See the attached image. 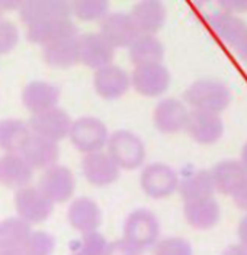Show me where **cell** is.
Here are the masks:
<instances>
[{
	"mask_svg": "<svg viewBox=\"0 0 247 255\" xmlns=\"http://www.w3.org/2000/svg\"><path fill=\"white\" fill-rule=\"evenodd\" d=\"M160 222L151 210L144 207L135 209L125 218L122 238L118 244L109 245V253L118 250L125 254H137L153 250L160 238Z\"/></svg>",
	"mask_w": 247,
	"mask_h": 255,
	"instance_id": "6da1fadb",
	"label": "cell"
},
{
	"mask_svg": "<svg viewBox=\"0 0 247 255\" xmlns=\"http://www.w3.org/2000/svg\"><path fill=\"white\" fill-rule=\"evenodd\" d=\"M183 100L191 109L221 113L230 106L231 93L223 81L201 79L188 86L183 93Z\"/></svg>",
	"mask_w": 247,
	"mask_h": 255,
	"instance_id": "7a4b0ae2",
	"label": "cell"
},
{
	"mask_svg": "<svg viewBox=\"0 0 247 255\" xmlns=\"http://www.w3.org/2000/svg\"><path fill=\"white\" fill-rule=\"evenodd\" d=\"M106 151L121 170H137L144 164L147 157L143 139L137 133L125 129L111 133Z\"/></svg>",
	"mask_w": 247,
	"mask_h": 255,
	"instance_id": "3957f363",
	"label": "cell"
},
{
	"mask_svg": "<svg viewBox=\"0 0 247 255\" xmlns=\"http://www.w3.org/2000/svg\"><path fill=\"white\" fill-rule=\"evenodd\" d=\"M111 133L108 132V128L103 121L93 116H82L76 119L70 128V142L73 146L82 152H96L106 148Z\"/></svg>",
	"mask_w": 247,
	"mask_h": 255,
	"instance_id": "277c9868",
	"label": "cell"
},
{
	"mask_svg": "<svg viewBox=\"0 0 247 255\" xmlns=\"http://www.w3.org/2000/svg\"><path fill=\"white\" fill-rule=\"evenodd\" d=\"M179 175L167 164L153 162L141 171L140 187L146 196L160 200L173 196L179 189Z\"/></svg>",
	"mask_w": 247,
	"mask_h": 255,
	"instance_id": "5b68a950",
	"label": "cell"
},
{
	"mask_svg": "<svg viewBox=\"0 0 247 255\" xmlns=\"http://www.w3.org/2000/svg\"><path fill=\"white\" fill-rule=\"evenodd\" d=\"M15 209L17 216L31 225L45 222L54 212V202L38 186H26L16 190Z\"/></svg>",
	"mask_w": 247,
	"mask_h": 255,
	"instance_id": "8992f818",
	"label": "cell"
},
{
	"mask_svg": "<svg viewBox=\"0 0 247 255\" xmlns=\"http://www.w3.org/2000/svg\"><path fill=\"white\" fill-rule=\"evenodd\" d=\"M172 81L169 68L163 63L146 64L134 67L131 84L138 95L144 97H159L167 92Z\"/></svg>",
	"mask_w": 247,
	"mask_h": 255,
	"instance_id": "52a82bcc",
	"label": "cell"
},
{
	"mask_svg": "<svg viewBox=\"0 0 247 255\" xmlns=\"http://www.w3.org/2000/svg\"><path fill=\"white\" fill-rule=\"evenodd\" d=\"M189 113L186 103L175 97H166L162 99L153 112V124L154 128L166 135L179 133L182 130H186Z\"/></svg>",
	"mask_w": 247,
	"mask_h": 255,
	"instance_id": "ba28073f",
	"label": "cell"
},
{
	"mask_svg": "<svg viewBox=\"0 0 247 255\" xmlns=\"http://www.w3.org/2000/svg\"><path fill=\"white\" fill-rule=\"evenodd\" d=\"M99 32L118 49L128 48L141 33L131 13L109 12L99 22Z\"/></svg>",
	"mask_w": 247,
	"mask_h": 255,
	"instance_id": "9c48e42d",
	"label": "cell"
},
{
	"mask_svg": "<svg viewBox=\"0 0 247 255\" xmlns=\"http://www.w3.org/2000/svg\"><path fill=\"white\" fill-rule=\"evenodd\" d=\"M93 87L96 95L105 100L121 99L132 87L131 76L119 65L108 64L95 70Z\"/></svg>",
	"mask_w": 247,
	"mask_h": 255,
	"instance_id": "30bf717a",
	"label": "cell"
},
{
	"mask_svg": "<svg viewBox=\"0 0 247 255\" xmlns=\"http://www.w3.org/2000/svg\"><path fill=\"white\" fill-rule=\"evenodd\" d=\"M38 187L44 191L54 203H66L76 190V178L70 168L64 165H52L39 177Z\"/></svg>",
	"mask_w": 247,
	"mask_h": 255,
	"instance_id": "8fae6325",
	"label": "cell"
},
{
	"mask_svg": "<svg viewBox=\"0 0 247 255\" xmlns=\"http://www.w3.org/2000/svg\"><path fill=\"white\" fill-rule=\"evenodd\" d=\"M82 171L84 178L95 187H108L119 178L121 168L112 157L103 151L84 154L82 159Z\"/></svg>",
	"mask_w": 247,
	"mask_h": 255,
	"instance_id": "7c38bea8",
	"label": "cell"
},
{
	"mask_svg": "<svg viewBox=\"0 0 247 255\" xmlns=\"http://www.w3.org/2000/svg\"><path fill=\"white\" fill-rule=\"evenodd\" d=\"M71 124L73 122L68 113L57 106L48 111L32 113V116L28 121V125L31 128L32 133L45 136L57 142L63 141L64 138H68Z\"/></svg>",
	"mask_w": 247,
	"mask_h": 255,
	"instance_id": "4fadbf2b",
	"label": "cell"
},
{
	"mask_svg": "<svg viewBox=\"0 0 247 255\" xmlns=\"http://www.w3.org/2000/svg\"><path fill=\"white\" fill-rule=\"evenodd\" d=\"M186 132L201 145H213L223 138L224 124L220 113L192 109L189 113Z\"/></svg>",
	"mask_w": 247,
	"mask_h": 255,
	"instance_id": "5bb4252c",
	"label": "cell"
},
{
	"mask_svg": "<svg viewBox=\"0 0 247 255\" xmlns=\"http://www.w3.org/2000/svg\"><path fill=\"white\" fill-rule=\"evenodd\" d=\"M77 38L80 45V63L87 68L98 70L114 61L116 48L100 32H87Z\"/></svg>",
	"mask_w": 247,
	"mask_h": 255,
	"instance_id": "9a60e30c",
	"label": "cell"
},
{
	"mask_svg": "<svg viewBox=\"0 0 247 255\" xmlns=\"http://www.w3.org/2000/svg\"><path fill=\"white\" fill-rule=\"evenodd\" d=\"M77 35H79V28L70 17L51 19L26 26V39L41 47Z\"/></svg>",
	"mask_w": 247,
	"mask_h": 255,
	"instance_id": "2e32d148",
	"label": "cell"
},
{
	"mask_svg": "<svg viewBox=\"0 0 247 255\" xmlns=\"http://www.w3.org/2000/svg\"><path fill=\"white\" fill-rule=\"evenodd\" d=\"M71 16L70 0H25L19 9V17L26 26Z\"/></svg>",
	"mask_w": 247,
	"mask_h": 255,
	"instance_id": "e0dca14e",
	"label": "cell"
},
{
	"mask_svg": "<svg viewBox=\"0 0 247 255\" xmlns=\"http://www.w3.org/2000/svg\"><path fill=\"white\" fill-rule=\"evenodd\" d=\"M33 167L20 152H6L0 157V184L10 190H19L31 184Z\"/></svg>",
	"mask_w": 247,
	"mask_h": 255,
	"instance_id": "ac0fdd59",
	"label": "cell"
},
{
	"mask_svg": "<svg viewBox=\"0 0 247 255\" xmlns=\"http://www.w3.org/2000/svg\"><path fill=\"white\" fill-rule=\"evenodd\" d=\"M186 223L198 231L213 229L221 219V207L213 196L195 200H186L183 205Z\"/></svg>",
	"mask_w": 247,
	"mask_h": 255,
	"instance_id": "d6986e66",
	"label": "cell"
},
{
	"mask_svg": "<svg viewBox=\"0 0 247 255\" xmlns=\"http://www.w3.org/2000/svg\"><path fill=\"white\" fill-rule=\"evenodd\" d=\"M103 216L98 203L84 196L74 199L67 210V221L70 226L80 234L98 231Z\"/></svg>",
	"mask_w": 247,
	"mask_h": 255,
	"instance_id": "ffe728a7",
	"label": "cell"
},
{
	"mask_svg": "<svg viewBox=\"0 0 247 255\" xmlns=\"http://www.w3.org/2000/svg\"><path fill=\"white\" fill-rule=\"evenodd\" d=\"M60 96L61 90L55 84L35 80L23 87L20 99L26 111L31 113H39L55 108L60 102Z\"/></svg>",
	"mask_w": 247,
	"mask_h": 255,
	"instance_id": "44dd1931",
	"label": "cell"
},
{
	"mask_svg": "<svg viewBox=\"0 0 247 255\" xmlns=\"http://www.w3.org/2000/svg\"><path fill=\"white\" fill-rule=\"evenodd\" d=\"M20 154L32 165L33 170H47L58 162L60 146L57 141L31 133Z\"/></svg>",
	"mask_w": 247,
	"mask_h": 255,
	"instance_id": "7402d4cb",
	"label": "cell"
},
{
	"mask_svg": "<svg viewBox=\"0 0 247 255\" xmlns=\"http://www.w3.org/2000/svg\"><path fill=\"white\" fill-rule=\"evenodd\" d=\"M130 13L141 33L156 35L165 28L167 20V9L162 0H140Z\"/></svg>",
	"mask_w": 247,
	"mask_h": 255,
	"instance_id": "603a6c76",
	"label": "cell"
},
{
	"mask_svg": "<svg viewBox=\"0 0 247 255\" xmlns=\"http://www.w3.org/2000/svg\"><path fill=\"white\" fill-rule=\"evenodd\" d=\"M31 232V223L20 216L3 219L0 222V254H25V245Z\"/></svg>",
	"mask_w": 247,
	"mask_h": 255,
	"instance_id": "cb8c5ba5",
	"label": "cell"
},
{
	"mask_svg": "<svg viewBox=\"0 0 247 255\" xmlns=\"http://www.w3.org/2000/svg\"><path fill=\"white\" fill-rule=\"evenodd\" d=\"M79 36V35H77ZM71 36L42 48V60L51 68L68 70L80 63L79 38Z\"/></svg>",
	"mask_w": 247,
	"mask_h": 255,
	"instance_id": "d4e9b609",
	"label": "cell"
},
{
	"mask_svg": "<svg viewBox=\"0 0 247 255\" xmlns=\"http://www.w3.org/2000/svg\"><path fill=\"white\" fill-rule=\"evenodd\" d=\"M165 45L153 33H140L128 47V60L134 67L146 64L163 63Z\"/></svg>",
	"mask_w": 247,
	"mask_h": 255,
	"instance_id": "484cf974",
	"label": "cell"
},
{
	"mask_svg": "<svg viewBox=\"0 0 247 255\" xmlns=\"http://www.w3.org/2000/svg\"><path fill=\"white\" fill-rule=\"evenodd\" d=\"M211 173L214 177L215 189L224 196H233L247 177L246 168L240 159H223L215 164Z\"/></svg>",
	"mask_w": 247,
	"mask_h": 255,
	"instance_id": "4316f807",
	"label": "cell"
},
{
	"mask_svg": "<svg viewBox=\"0 0 247 255\" xmlns=\"http://www.w3.org/2000/svg\"><path fill=\"white\" fill-rule=\"evenodd\" d=\"M178 191L185 202L214 196L217 189H215L214 177L211 170L201 168V170L189 171L181 178Z\"/></svg>",
	"mask_w": 247,
	"mask_h": 255,
	"instance_id": "83f0119b",
	"label": "cell"
},
{
	"mask_svg": "<svg viewBox=\"0 0 247 255\" xmlns=\"http://www.w3.org/2000/svg\"><path fill=\"white\" fill-rule=\"evenodd\" d=\"M210 26L214 31L218 41L224 44L226 47L233 48V49H237L245 33L247 32L246 22L240 16H237V13H233V12L224 13Z\"/></svg>",
	"mask_w": 247,
	"mask_h": 255,
	"instance_id": "f1b7e54d",
	"label": "cell"
},
{
	"mask_svg": "<svg viewBox=\"0 0 247 255\" xmlns=\"http://www.w3.org/2000/svg\"><path fill=\"white\" fill-rule=\"evenodd\" d=\"M32 130L28 122L19 119L0 121V149L4 152H22Z\"/></svg>",
	"mask_w": 247,
	"mask_h": 255,
	"instance_id": "f546056e",
	"label": "cell"
},
{
	"mask_svg": "<svg viewBox=\"0 0 247 255\" xmlns=\"http://www.w3.org/2000/svg\"><path fill=\"white\" fill-rule=\"evenodd\" d=\"M71 15L82 22H100L109 13V0H70Z\"/></svg>",
	"mask_w": 247,
	"mask_h": 255,
	"instance_id": "4dcf8cb0",
	"label": "cell"
},
{
	"mask_svg": "<svg viewBox=\"0 0 247 255\" xmlns=\"http://www.w3.org/2000/svg\"><path fill=\"white\" fill-rule=\"evenodd\" d=\"M109 245L111 244L102 234H99L98 231H92L82 234V238L74 241L70 248L76 254H106L109 253Z\"/></svg>",
	"mask_w": 247,
	"mask_h": 255,
	"instance_id": "1f68e13d",
	"label": "cell"
},
{
	"mask_svg": "<svg viewBox=\"0 0 247 255\" xmlns=\"http://www.w3.org/2000/svg\"><path fill=\"white\" fill-rule=\"evenodd\" d=\"M55 250V238L45 231H32L25 245V254L47 255Z\"/></svg>",
	"mask_w": 247,
	"mask_h": 255,
	"instance_id": "d6a6232c",
	"label": "cell"
},
{
	"mask_svg": "<svg viewBox=\"0 0 247 255\" xmlns=\"http://www.w3.org/2000/svg\"><path fill=\"white\" fill-rule=\"evenodd\" d=\"M194 7L208 25L229 12L226 0H194Z\"/></svg>",
	"mask_w": 247,
	"mask_h": 255,
	"instance_id": "836d02e7",
	"label": "cell"
},
{
	"mask_svg": "<svg viewBox=\"0 0 247 255\" xmlns=\"http://www.w3.org/2000/svg\"><path fill=\"white\" fill-rule=\"evenodd\" d=\"M153 251L156 254L169 255H191L192 254V245L189 241L181 237H169L165 239H159L157 244L153 247Z\"/></svg>",
	"mask_w": 247,
	"mask_h": 255,
	"instance_id": "e575fe53",
	"label": "cell"
},
{
	"mask_svg": "<svg viewBox=\"0 0 247 255\" xmlns=\"http://www.w3.org/2000/svg\"><path fill=\"white\" fill-rule=\"evenodd\" d=\"M19 29L12 20L0 19V55L12 52L19 44Z\"/></svg>",
	"mask_w": 247,
	"mask_h": 255,
	"instance_id": "d590c367",
	"label": "cell"
},
{
	"mask_svg": "<svg viewBox=\"0 0 247 255\" xmlns=\"http://www.w3.org/2000/svg\"><path fill=\"white\" fill-rule=\"evenodd\" d=\"M231 197H233L236 206L247 213V177L245 178V181L240 184V187L234 191V194Z\"/></svg>",
	"mask_w": 247,
	"mask_h": 255,
	"instance_id": "8d00e7d4",
	"label": "cell"
},
{
	"mask_svg": "<svg viewBox=\"0 0 247 255\" xmlns=\"http://www.w3.org/2000/svg\"><path fill=\"white\" fill-rule=\"evenodd\" d=\"M229 12L233 13H247V0H226Z\"/></svg>",
	"mask_w": 247,
	"mask_h": 255,
	"instance_id": "74e56055",
	"label": "cell"
},
{
	"mask_svg": "<svg viewBox=\"0 0 247 255\" xmlns=\"http://www.w3.org/2000/svg\"><path fill=\"white\" fill-rule=\"evenodd\" d=\"M25 0H0V9L3 12H15L19 10Z\"/></svg>",
	"mask_w": 247,
	"mask_h": 255,
	"instance_id": "f35d334b",
	"label": "cell"
},
{
	"mask_svg": "<svg viewBox=\"0 0 247 255\" xmlns=\"http://www.w3.org/2000/svg\"><path fill=\"white\" fill-rule=\"evenodd\" d=\"M237 237H239V242H240L242 245H245L247 248V213L242 218V221L239 223Z\"/></svg>",
	"mask_w": 247,
	"mask_h": 255,
	"instance_id": "ab89813d",
	"label": "cell"
},
{
	"mask_svg": "<svg viewBox=\"0 0 247 255\" xmlns=\"http://www.w3.org/2000/svg\"><path fill=\"white\" fill-rule=\"evenodd\" d=\"M236 51L239 52V55H240L245 61H247V32L245 33V36H243V39H242L240 45L237 47Z\"/></svg>",
	"mask_w": 247,
	"mask_h": 255,
	"instance_id": "60d3db41",
	"label": "cell"
},
{
	"mask_svg": "<svg viewBox=\"0 0 247 255\" xmlns=\"http://www.w3.org/2000/svg\"><path fill=\"white\" fill-rule=\"evenodd\" d=\"M240 161H242L243 167L246 168V171H247V141L246 143L243 145V148H242V152H240Z\"/></svg>",
	"mask_w": 247,
	"mask_h": 255,
	"instance_id": "b9f144b4",
	"label": "cell"
},
{
	"mask_svg": "<svg viewBox=\"0 0 247 255\" xmlns=\"http://www.w3.org/2000/svg\"><path fill=\"white\" fill-rule=\"evenodd\" d=\"M1 15H3V10L0 9V19H1Z\"/></svg>",
	"mask_w": 247,
	"mask_h": 255,
	"instance_id": "7bdbcfd3",
	"label": "cell"
}]
</instances>
